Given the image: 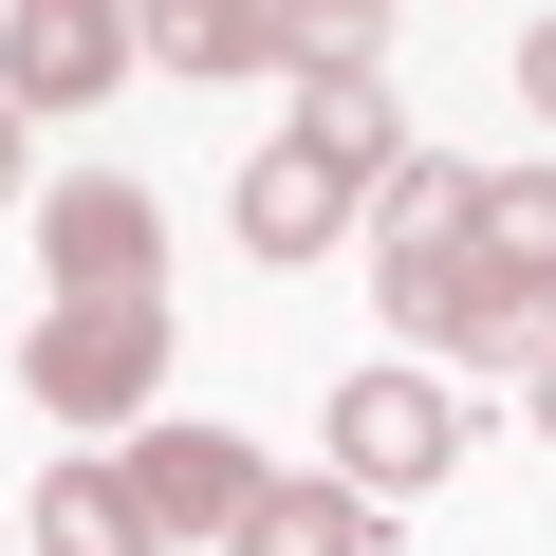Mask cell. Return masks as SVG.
Here are the masks:
<instances>
[{"mask_svg":"<svg viewBox=\"0 0 556 556\" xmlns=\"http://www.w3.org/2000/svg\"><path fill=\"white\" fill-rule=\"evenodd\" d=\"M538 260H556V186H464V167H408V204H390V298H408L427 334H482Z\"/></svg>","mask_w":556,"mask_h":556,"instance_id":"1","label":"cell"},{"mask_svg":"<svg viewBox=\"0 0 556 556\" xmlns=\"http://www.w3.org/2000/svg\"><path fill=\"white\" fill-rule=\"evenodd\" d=\"M353 167H371V93H334V112H316L298 149L260 167V260H298V241L334 223V186H353Z\"/></svg>","mask_w":556,"mask_h":556,"instance_id":"2","label":"cell"},{"mask_svg":"<svg viewBox=\"0 0 556 556\" xmlns=\"http://www.w3.org/2000/svg\"><path fill=\"white\" fill-rule=\"evenodd\" d=\"M130 371H149V298H112V316H93V298H75V316H56V334H38V390H56V408H112V390H130Z\"/></svg>","mask_w":556,"mask_h":556,"instance_id":"3","label":"cell"},{"mask_svg":"<svg viewBox=\"0 0 556 556\" xmlns=\"http://www.w3.org/2000/svg\"><path fill=\"white\" fill-rule=\"evenodd\" d=\"M334 445H353V482H427V464L464 445V408L408 371V390H353V427H334Z\"/></svg>","mask_w":556,"mask_h":556,"instance_id":"4","label":"cell"},{"mask_svg":"<svg viewBox=\"0 0 556 556\" xmlns=\"http://www.w3.org/2000/svg\"><path fill=\"white\" fill-rule=\"evenodd\" d=\"M130 501H167V519H241L260 482H241L223 445H149V482H130Z\"/></svg>","mask_w":556,"mask_h":556,"instance_id":"5","label":"cell"},{"mask_svg":"<svg viewBox=\"0 0 556 556\" xmlns=\"http://www.w3.org/2000/svg\"><path fill=\"white\" fill-rule=\"evenodd\" d=\"M241 556H353V501H241Z\"/></svg>","mask_w":556,"mask_h":556,"instance_id":"6","label":"cell"},{"mask_svg":"<svg viewBox=\"0 0 556 556\" xmlns=\"http://www.w3.org/2000/svg\"><path fill=\"white\" fill-rule=\"evenodd\" d=\"M93 56H112L93 20H20V93H93Z\"/></svg>","mask_w":556,"mask_h":556,"instance_id":"7","label":"cell"},{"mask_svg":"<svg viewBox=\"0 0 556 556\" xmlns=\"http://www.w3.org/2000/svg\"><path fill=\"white\" fill-rule=\"evenodd\" d=\"M38 519H56V556H130V538H149V519H130V501H112V482H56V501H38Z\"/></svg>","mask_w":556,"mask_h":556,"instance_id":"8","label":"cell"},{"mask_svg":"<svg viewBox=\"0 0 556 556\" xmlns=\"http://www.w3.org/2000/svg\"><path fill=\"white\" fill-rule=\"evenodd\" d=\"M519 75H538V112H556V20H538V56H519Z\"/></svg>","mask_w":556,"mask_h":556,"instance_id":"9","label":"cell"},{"mask_svg":"<svg viewBox=\"0 0 556 556\" xmlns=\"http://www.w3.org/2000/svg\"><path fill=\"white\" fill-rule=\"evenodd\" d=\"M538 408H556V371H538Z\"/></svg>","mask_w":556,"mask_h":556,"instance_id":"10","label":"cell"}]
</instances>
